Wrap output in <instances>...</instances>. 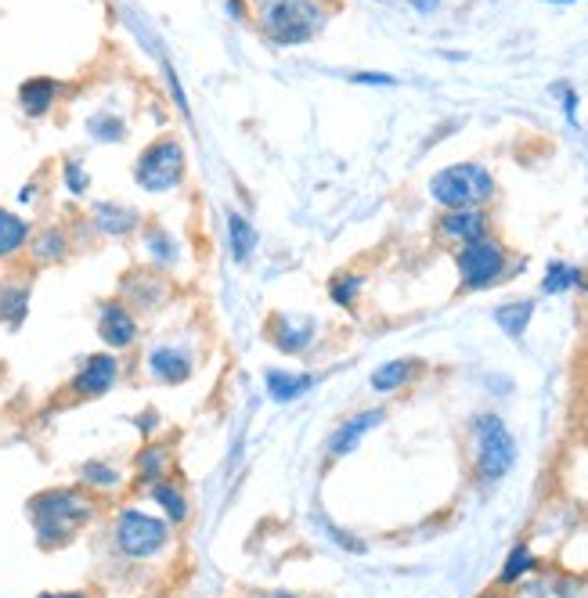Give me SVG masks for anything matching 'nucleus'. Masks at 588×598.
Returning <instances> with one entry per match:
<instances>
[{
	"mask_svg": "<svg viewBox=\"0 0 588 598\" xmlns=\"http://www.w3.org/2000/svg\"><path fill=\"white\" fill-rule=\"evenodd\" d=\"M156 426H159V411H141V418H138V429H141V437H144V440L152 437Z\"/></svg>",
	"mask_w": 588,
	"mask_h": 598,
	"instance_id": "nucleus-35",
	"label": "nucleus"
},
{
	"mask_svg": "<svg viewBox=\"0 0 588 598\" xmlns=\"http://www.w3.org/2000/svg\"><path fill=\"white\" fill-rule=\"evenodd\" d=\"M167 472H170V447L149 440L134 458V476L144 487H152L159 480H167Z\"/></svg>",
	"mask_w": 588,
	"mask_h": 598,
	"instance_id": "nucleus-22",
	"label": "nucleus"
},
{
	"mask_svg": "<svg viewBox=\"0 0 588 598\" xmlns=\"http://www.w3.org/2000/svg\"><path fill=\"white\" fill-rule=\"evenodd\" d=\"M29 238H33V223H29L22 213L0 206V263L22 257L29 249Z\"/></svg>",
	"mask_w": 588,
	"mask_h": 598,
	"instance_id": "nucleus-16",
	"label": "nucleus"
},
{
	"mask_svg": "<svg viewBox=\"0 0 588 598\" xmlns=\"http://www.w3.org/2000/svg\"><path fill=\"white\" fill-rule=\"evenodd\" d=\"M149 495H152V501H156L159 508H163V519H167V522H185L188 516H192V505H188L185 490H181L178 484L159 480V484L149 487Z\"/></svg>",
	"mask_w": 588,
	"mask_h": 598,
	"instance_id": "nucleus-25",
	"label": "nucleus"
},
{
	"mask_svg": "<svg viewBox=\"0 0 588 598\" xmlns=\"http://www.w3.org/2000/svg\"><path fill=\"white\" fill-rule=\"evenodd\" d=\"M228 8H231L235 19H242V0H228Z\"/></svg>",
	"mask_w": 588,
	"mask_h": 598,
	"instance_id": "nucleus-38",
	"label": "nucleus"
},
{
	"mask_svg": "<svg viewBox=\"0 0 588 598\" xmlns=\"http://www.w3.org/2000/svg\"><path fill=\"white\" fill-rule=\"evenodd\" d=\"M112 545L123 559H156L170 545V522L144 508H120L112 519Z\"/></svg>",
	"mask_w": 588,
	"mask_h": 598,
	"instance_id": "nucleus-5",
	"label": "nucleus"
},
{
	"mask_svg": "<svg viewBox=\"0 0 588 598\" xmlns=\"http://www.w3.org/2000/svg\"><path fill=\"white\" fill-rule=\"evenodd\" d=\"M37 598H91V595H87V591H43Z\"/></svg>",
	"mask_w": 588,
	"mask_h": 598,
	"instance_id": "nucleus-37",
	"label": "nucleus"
},
{
	"mask_svg": "<svg viewBox=\"0 0 588 598\" xmlns=\"http://www.w3.org/2000/svg\"><path fill=\"white\" fill-rule=\"evenodd\" d=\"M159 296H163V278L152 271H138L134 278H127V296H120V299L123 303L152 307Z\"/></svg>",
	"mask_w": 588,
	"mask_h": 598,
	"instance_id": "nucleus-27",
	"label": "nucleus"
},
{
	"mask_svg": "<svg viewBox=\"0 0 588 598\" xmlns=\"http://www.w3.org/2000/svg\"><path fill=\"white\" fill-rule=\"evenodd\" d=\"M91 223L98 235L106 238H130L141 228V217L134 206H123V202H98L91 209Z\"/></svg>",
	"mask_w": 588,
	"mask_h": 598,
	"instance_id": "nucleus-13",
	"label": "nucleus"
},
{
	"mask_svg": "<svg viewBox=\"0 0 588 598\" xmlns=\"http://www.w3.org/2000/svg\"><path fill=\"white\" fill-rule=\"evenodd\" d=\"M411 8H416L419 14H433L440 8V0H408Z\"/></svg>",
	"mask_w": 588,
	"mask_h": 598,
	"instance_id": "nucleus-36",
	"label": "nucleus"
},
{
	"mask_svg": "<svg viewBox=\"0 0 588 598\" xmlns=\"http://www.w3.org/2000/svg\"><path fill=\"white\" fill-rule=\"evenodd\" d=\"M517 466V440H512L509 426L498 415H477L474 418V469L477 480L495 487L506 480L509 469Z\"/></svg>",
	"mask_w": 588,
	"mask_h": 598,
	"instance_id": "nucleus-4",
	"label": "nucleus"
},
{
	"mask_svg": "<svg viewBox=\"0 0 588 598\" xmlns=\"http://www.w3.org/2000/svg\"><path fill=\"white\" fill-rule=\"evenodd\" d=\"M491 598H498V595H491Z\"/></svg>",
	"mask_w": 588,
	"mask_h": 598,
	"instance_id": "nucleus-41",
	"label": "nucleus"
},
{
	"mask_svg": "<svg viewBox=\"0 0 588 598\" xmlns=\"http://www.w3.org/2000/svg\"><path fill=\"white\" fill-rule=\"evenodd\" d=\"M263 382H268V397L275 403H292V400H300L303 393H311L315 376H307V371H278V368H271L268 376H263Z\"/></svg>",
	"mask_w": 588,
	"mask_h": 598,
	"instance_id": "nucleus-21",
	"label": "nucleus"
},
{
	"mask_svg": "<svg viewBox=\"0 0 588 598\" xmlns=\"http://www.w3.org/2000/svg\"><path fill=\"white\" fill-rule=\"evenodd\" d=\"M422 376V361L416 357H397V361H387L372 371V390L376 393H393V390H405L411 386V379Z\"/></svg>",
	"mask_w": 588,
	"mask_h": 598,
	"instance_id": "nucleus-18",
	"label": "nucleus"
},
{
	"mask_svg": "<svg viewBox=\"0 0 588 598\" xmlns=\"http://www.w3.org/2000/svg\"><path fill=\"white\" fill-rule=\"evenodd\" d=\"M263 598H300V595H292V591H271V595H263Z\"/></svg>",
	"mask_w": 588,
	"mask_h": 598,
	"instance_id": "nucleus-39",
	"label": "nucleus"
},
{
	"mask_svg": "<svg viewBox=\"0 0 588 598\" xmlns=\"http://www.w3.org/2000/svg\"><path fill=\"white\" fill-rule=\"evenodd\" d=\"M94 332L109 350H130L141 336V321L123 299H101L94 313Z\"/></svg>",
	"mask_w": 588,
	"mask_h": 598,
	"instance_id": "nucleus-8",
	"label": "nucleus"
},
{
	"mask_svg": "<svg viewBox=\"0 0 588 598\" xmlns=\"http://www.w3.org/2000/svg\"><path fill=\"white\" fill-rule=\"evenodd\" d=\"M546 4H560L564 8V4H578V0H546Z\"/></svg>",
	"mask_w": 588,
	"mask_h": 598,
	"instance_id": "nucleus-40",
	"label": "nucleus"
},
{
	"mask_svg": "<svg viewBox=\"0 0 588 598\" xmlns=\"http://www.w3.org/2000/svg\"><path fill=\"white\" fill-rule=\"evenodd\" d=\"M365 292V278L355 275V271H336L329 278V299L336 307H343V310H355L358 307V299Z\"/></svg>",
	"mask_w": 588,
	"mask_h": 598,
	"instance_id": "nucleus-26",
	"label": "nucleus"
},
{
	"mask_svg": "<svg viewBox=\"0 0 588 598\" xmlns=\"http://www.w3.org/2000/svg\"><path fill=\"white\" fill-rule=\"evenodd\" d=\"M185 173H188V156L178 138H156L134 159V185L141 191H149V196L178 191L185 185Z\"/></svg>",
	"mask_w": 588,
	"mask_h": 598,
	"instance_id": "nucleus-6",
	"label": "nucleus"
},
{
	"mask_svg": "<svg viewBox=\"0 0 588 598\" xmlns=\"http://www.w3.org/2000/svg\"><path fill=\"white\" fill-rule=\"evenodd\" d=\"M29 522L43 551L66 548L94 519V501L80 487H48L29 498Z\"/></svg>",
	"mask_w": 588,
	"mask_h": 598,
	"instance_id": "nucleus-1",
	"label": "nucleus"
},
{
	"mask_svg": "<svg viewBox=\"0 0 588 598\" xmlns=\"http://www.w3.org/2000/svg\"><path fill=\"white\" fill-rule=\"evenodd\" d=\"M455 267H459L462 292H484L509 278V249L495 235H484L455 249Z\"/></svg>",
	"mask_w": 588,
	"mask_h": 598,
	"instance_id": "nucleus-7",
	"label": "nucleus"
},
{
	"mask_svg": "<svg viewBox=\"0 0 588 598\" xmlns=\"http://www.w3.org/2000/svg\"><path fill=\"white\" fill-rule=\"evenodd\" d=\"M379 422H383V411H379V408L350 415L347 422H343L340 429H336L332 437H329V455H332V458H343V455H350V451H355V447H358L365 437H369V432H372Z\"/></svg>",
	"mask_w": 588,
	"mask_h": 598,
	"instance_id": "nucleus-15",
	"label": "nucleus"
},
{
	"mask_svg": "<svg viewBox=\"0 0 588 598\" xmlns=\"http://www.w3.org/2000/svg\"><path fill=\"white\" fill-rule=\"evenodd\" d=\"M430 199L445 209H484L495 199V177L480 162H455L430 177Z\"/></svg>",
	"mask_w": 588,
	"mask_h": 598,
	"instance_id": "nucleus-3",
	"label": "nucleus"
},
{
	"mask_svg": "<svg viewBox=\"0 0 588 598\" xmlns=\"http://www.w3.org/2000/svg\"><path fill=\"white\" fill-rule=\"evenodd\" d=\"M556 91L564 94V112L570 123H578V94H575V87H556Z\"/></svg>",
	"mask_w": 588,
	"mask_h": 598,
	"instance_id": "nucleus-34",
	"label": "nucleus"
},
{
	"mask_svg": "<svg viewBox=\"0 0 588 598\" xmlns=\"http://www.w3.org/2000/svg\"><path fill=\"white\" fill-rule=\"evenodd\" d=\"M120 357L112 350H101V353H87L77 376L69 379V390L77 393L80 400H98L116 390V382H120Z\"/></svg>",
	"mask_w": 588,
	"mask_h": 598,
	"instance_id": "nucleus-9",
	"label": "nucleus"
},
{
	"mask_svg": "<svg viewBox=\"0 0 588 598\" xmlns=\"http://www.w3.org/2000/svg\"><path fill=\"white\" fill-rule=\"evenodd\" d=\"M80 484L94 487V490H116L123 484V472L109 466V461H83L80 466Z\"/></svg>",
	"mask_w": 588,
	"mask_h": 598,
	"instance_id": "nucleus-30",
	"label": "nucleus"
},
{
	"mask_svg": "<svg viewBox=\"0 0 588 598\" xmlns=\"http://www.w3.org/2000/svg\"><path fill=\"white\" fill-rule=\"evenodd\" d=\"M87 133L101 144H120L127 138V123L112 112H94L91 119H87Z\"/></svg>",
	"mask_w": 588,
	"mask_h": 598,
	"instance_id": "nucleus-29",
	"label": "nucleus"
},
{
	"mask_svg": "<svg viewBox=\"0 0 588 598\" xmlns=\"http://www.w3.org/2000/svg\"><path fill=\"white\" fill-rule=\"evenodd\" d=\"M350 83H358V87H397V80L387 77V72H355Z\"/></svg>",
	"mask_w": 588,
	"mask_h": 598,
	"instance_id": "nucleus-33",
	"label": "nucleus"
},
{
	"mask_svg": "<svg viewBox=\"0 0 588 598\" xmlns=\"http://www.w3.org/2000/svg\"><path fill=\"white\" fill-rule=\"evenodd\" d=\"M29 260H33L37 267H54V263H62L69 257V235L66 228H43L37 231L33 238H29Z\"/></svg>",
	"mask_w": 588,
	"mask_h": 598,
	"instance_id": "nucleus-17",
	"label": "nucleus"
},
{
	"mask_svg": "<svg viewBox=\"0 0 588 598\" xmlns=\"http://www.w3.org/2000/svg\"><path fill=\"white\" fill-rule=\"evenodd\" d=\"M62 185H66L69 196H87V188H91V173H87L83 159L69 156V159L62 162Z\"/></svg>",
	"mask_w": 588,
	"mask_h": 598,
	"instance_id": "nucleus-32",
	"label": "nucleus"
},
{
	"mask_svg": "<svg viewBox=\"0 0 588 598\" xmlns=\"http://www.w3.org/2000/svg\"><path fill=\"white\" fill-rule=\"evenodd\" d=\"M437 238L440 242H448V246H466V242H477V238H484V235H491V220H488V213L484 209H445L440 213V220H437Z\"/></svg>",
	"mask_w": 588,
	"mask_h": 598,
	"instance_id": "nucleus-10",
	"label": "nucleus"
},
{
	"mask_svg": "<svg viewBox=\"0 0 588 598\" xmlns=\"http://www.w3.org/2000/svg\"><path fill=\"white\" fill-rule=\"evenodd\" d=\"M29 281H8V286H0V325L11 328V332H19L22 321L29 318Z\"/></svg>",
	"mask_w": 588,
	"mask_h": 598,
	"instance_id": "nucleus-20",
	"label": "nucleus"
},
{
	"mask_svg": "<svg viewBox=\"0 0 588 598\" xmlns=\"http://www.w3.org/2000/svg\"><path fill=\"white\" fill-rule=\"evenodd\" d=\"M144 368H149V376H152L156 382L181 386V382L192 379L196 361H192V353H188V350L163 342V347H152V350H149V357H144Z\"/></svg>",
	"mask_w": 588,
	"mask_h": 598,
	"instance_id": "nucleus-11",
	"label": "nucleus"
},
{
	"mask_svg": "<svg viewBox=\"0 0 588 598\" xmlns=\"http://www.w3.org/2000/svg\"><path fill=\"white\" fill-rule=\"evenodd\" d=\"M531 570H535L531 548L517 545V548L509 551V559H506V566H502V574H498V580H502V585H517V580H520L524 574H531Z\"/></svg>",
	"mask_w": 588,
	"mask_h": 598,
	"instance_id": "nucleus-31",
	"label": "nucleus"
},
{
	"mask_svg": "<svg viewBox=\"0 0 588 598\" xmlns=\"http://www.w3.org/2000/svg\"><path fill=\"white\" fill-rule=\"evenodd\" d=\"M268 339H271L282 353H303V350H311V342L318 339V325L278 313V318L268 321Z\"/></svg>",
	"mask_w": 588,
	"mask_h": 598,
	"instance_id": "nucleus-12",
	"label": "nucleus"
},
{
	"mask_svg": "<svg viewBox=\"0 0 588 598\" xmlns=\"http://www.w3.org/2000/svg\"><path fill=\"white\" fill-rule=\"evenodd\" d=\"M228 252L235 263H249L257 252V228L242 213H228Z\"/></svg>",
	"mask_w": 588,
	"mask_h": 598,
	"instance_id": "nucleus-23",
	"label": "nucleus"
},
{
	"mask_svg": "<svg viewBox=\"0 0 588 598\" xmlns=\"http://www.w3.org/2000/svg\"><path fill=\"white\" fill-rule=\"evenodd\" d=\"M62 98V83L51 80V77H29L19 87V109L26 119H43L51 116V109Z\"/></svg>",
	"mask_w": 588,
	"mask_h": 598,
	"instance_id": "nucleus-14",
	"label": "nucleus"
},
{
	"mask_svg": "<svg viewBox=\"0 0 588 598\" xmlns=\"http://www.w3.org/2000/svg\"><path fill=\"white\" fill-rule=\"evenodd\" d=\"M329 22L326 0H257V26L278 48L311 43Z\"/></svg>",
	"mask_w": 588,
	"mask_h": 598,
	"instance_id": "nucleus-2",
	"label": "nucleus"
},
{
	"mask_svg": "<svg viewBox=\"0 0 588 598\" xmlns=\"http://www.w3.org/2000/svg\"><path fill=\"white\" fill-rule=\"evenodd\" d=\"M535 318V299H512V303L495 307V325L502 328L509 339H520Z\"/></svg>",
	"mask_w": 588,
	"mask_h": 598,
	"instance_id": "nucleus-24",
	"label": "nucleus"
},
{
	"mask_svg": "<svg viewBox=\"0 0 588 598\" xmlns=\"http://www.w3.org/2000/svg\"><path fill=\"white\" fill-rule=\"evenodd\" d=\"M581 286V271L578 267H570V263H549V271H546V278H541V292L546 296H564V292H570V289H578Z\"/></svg>",
	"mask_w": 588,
	"mask_h": 598,
	"instance_id": "nucleus-28",
	"label": "nucleus"
},
{
	"mask_svg": "<svg viewBox=\"0 0 588 598\" xmlns=\"http://www.w3.org/2000/svg\"><path fill=\"white\" fill-rule=\"evenodd\" d=\"M141 246H144V252H149L156 271H170V267H178V260H181L178 238H173L167 228H159V223H149V228H144Z\"/></svg>",
	"mask_w": 588,
	"mask_h": 598,
	"instance_id": "nucleus-19",
	"label": "nucleus"
}]
</instances>
